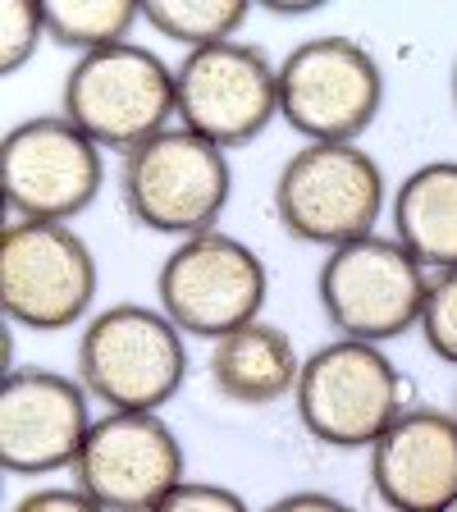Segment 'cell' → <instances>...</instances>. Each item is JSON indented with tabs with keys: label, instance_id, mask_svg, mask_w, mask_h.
Segmentation results:
<instances>
[{
	"label": "cell",
	"instance_id": "obj_1",
	"mask_svg": "<svg viewBox=\"0 0 457 512\" xmlns=\"http://www.w3.org/2000/svg\"><path fill=\"white\" fill-rule=\"evenodd\" d=\"M394 183L362 142H302L279 165L270 211L293 243L334 252L380 234Z\"/></svg>",
	"mask_w": 457,
	"mask_h": 512
},
{
	"label": "cell",
	"instance_id": "obj_2",
	"mask_svg": "<svg viewBox=\"0 0 457 512\" xmlns=\"http://www.w3.org/2000/svg\"><path fill=\"white\" fill-rule=\"evenodd\" d=\"M188 334L156 302H110L78 330L74 375L101 412H165L188 384Z\"/></svg>",
	"mask_w": 457,
	"mask_h": 512
},
{
	"label": "cell",
	"instance_id": "obj_3",
	"mask_svg": "<svg viewBox=\"0 0 457 512\" xmlns=\"http://www.w3.org/2000/svg\"><path fill=\"white\" fill-rule=\"evenodd\" d=\"M412 380L389 348L330 339L302 357L293 412L307 439L339 453H371V444L412 407Z\"/></svg>",
	"mask_w": 457,
	"mask_h": 512
},
{
	"label": "cell",
	"instance_id": "obj_4",
	"mask_svg": "<svg viewBox=\"0 0 457 512\" xmlns=\"http://www.w3.org/2000/svg\"><path fill=\"white\" fill-rule=\"evenodd\" d=\"M115 188L138 229L183 243L220 229L234 197V165L224 147L174 124L119 156Z\"/></svg>",
	"mask_w": 457,
	"mask_h": 512
},
{
	"label": "cell",
	"instance_id": "obj_5",
	"mask_svg": "<svg viewBox=\"0 0 457 512\" xmlns=\"http://www.w3.org/2000/svg\"><path fill=\"white\" fill-rule=\"evenodd\" d=\"M430 270L398 243L394 234H371L320 256L316 307L334 339L389 343L416 334L430 298Z\"/></svg>",
	"mask_w": 457,
	"mask_h": 512
},
{
	"label": "cell",
	"instance_id": "obj_6",
	"mask_svg": "<svg viewBox=\"0 0 457 512\" xmlns=\"http://www.w3.org/2000/svg\"><path fill=\"white\" fill-rule=\"evenodd\" d=\"M101 261L74 224L5 220L0 229V311L28 334L83 330L96 316Z\"/></svg>",
	"mask_w": 457,
	"mask_h": 512
},
{
	"label": "cell",
	"instance_id": "obj_7",
	"mask_svg": "<svg viewBox=\"0 0 457 512\" xmlns=\"http://www.w3.org/2000/svg\"><path fill=\"white\" fill-rule=\"evenodd\" d=\"M60 115L101 151L128 156L133 147L179 124L174 64H165L142 42L83 55L69 64L60 83Z\"/></svg>",
	"mask_w": 457,
	"mask_h": 512
},
{
	"label": "cell",
	"instance_id": "obj_8",
	"mask_svg": "<svg viewBox=\"0 0 457 512\" xmlns=\"http://www.w3.org/2000/svg\"><path fill=\"white\" fill-rule=\"evenodd\" d=\"M384 96V64L343 32L307 37L279 60V119L302 142H362Z\"/></svg>",
	"mask_w": 457,
	"mask_h": 512
},
{
	"label": "cell",
	"instance_id": "obj_9",
	"mask_svg": "<svg viewBox=\"0 0 457 512\" xmlns=\"http://www.w3.org/2000/svg\"><path fill=\"white\" fill-rule=\"evenodd\" d=\"M270 270L252 243L229 229L183 238L156 266V307L188 339L220 343L224 334L266 320Z\"/></svg>",
	"mask_w": 457,
	"mask_h": 512
},
{
	"label": "cell",
	"instance_id": "obj_10",
	"mask_svg": "<svg viewBox=\"0 0 457 512\" xmlns=\"http://www.w3.org/2000/svg\"><path fill=\"white\" fill-rule=\"evenodd\" d=\"M106 188V151L69 119L32 115L0 142V192L10 220L74 224Z\"/></svg>",
	"mask_w": 457,
	"mask_h": 512
},
{
	"label": "cell",
	"instance_id": "obj_11",
	"mask_svg": "<svg viewBox=\"0 0 457 512\" xmlns=\"http://www.w3.org/2000/svg\"><path fill=\"white\" fill-rule=\"evenodd\" d=\"M174 101L179 128L224 151L252 147L279 119V60L247 37L192 51L174 64Z\"/></svg>",
	"mask_w": 457,
	"mask_h": 512
},
{
	"label": "cell",
	"instance_id": "obj_12",
	"mask_svg": "<svg viewBox=\"0 0 457 512\" xmlns=\"http://www.w3.org/2000/svg\"><path fill=\"white\" fill-rule=\"evenodd\" d=\"M69 476L106 512H156L188 480V448L165 412H101Z\"/></svg>",
	"mask_w": 457,
	"mask_h": 512
},
{
	"label": "cell",
	"instance_id": "obj_13",
	"mask_svg": "<svg viewBox=\"0 0 457 512\" xmlns=\"http://www.w3.org/2000/svg\"><path fill=\"white\" fill-rule=\"evenodd\" d=\"M92 426L96 403L78 375L28 362L0 380V467L10 476L74 471Z\"/></svg>",
	"mask_w": 457,
	"mask_h": 512
},
{
	"label": "cell",
	"instance_id": "obj_14",
	"mask_svg": "<svg viewBox=\"0 0 457 512\" xmlns=\"http://www.w3.org/2000/svg\"><path fill=\"white\" fill-rule=\"evenodd\" d=\"M366 485L384 512H448L457 503V412L412 403L366 453Z\"/></svg>",
	"mask_w": 457,
	"mask_h": 512
},
{
	"label": "cell",
	"instance_id": "obj_15",
	"mask_svg": "<svg viewBox=\"0 0 457 512\" xmlns=\"http://www.w3.org/2000/svg\"><path fill=\"white\" fill-rule=\"evenodd\" d=\"M211 389L229 407H275L293 403L302 375V352L275 320H252L243 330L211 343Z\"/></svg>",
	"mask_w": 457,
	"mask_h": 512
},
{
	"label": "cell",
	"instance_id": "obj_16",
	"mask_svg": "<svg viewBox=\"0 0 457 512\" xmlns=\"http://www.w3.org/2000/svg\"><path fill=\"white\" fill-rule=\"evenodd\" d=\"M389 234L430 270H457V160H421L394 183Z\"/></svg>",
	"mask_w": 457,
	"mask_h": 512
},
{
	"label": "cell",
	"instance_id": "obj_17",
	"mask_svg": "<svg viewBox=\"0 0 457 512\" xmlns=\"http://www.w3.org/2000/svg\"><path fill=\"white\" fill-rule=\"evenodd\" d=\"M138 28H142V0H51L46 5L51 46L74 51V60L138 42L133 37Z\"/></svg>",
	"mask_w": 457,
	"mask_h": 512
},
{
	"label": "cell",
	"instance_id": "obj_18",
	"mask_svg": "<svg viewBox=\"0 0 457 512\" xmlns=\"http://www.w3.org/2000/svg\"><path fill=\"white\" fill-rule=\"evenodd\" d=\"M252 19L247 0H142V28L183 46V55L238 42Z\"/></svg>",
	"mask_w": 457,
	"mask_h": 512
},
{
	"label": "cell",
	"instance_id": "obj_19",
	"mask_svg": "<svg viewBox=\"0 0 457 512\" xmlns=\"http://www.w3.org/2000/svg\"><path fill=\"white\" fill-rule=\"evenodd\" d=\"M46 42H51L46 5H37V0H5V10H0V74L14 78L19 69H28Z\"/></svg>",
	"mask_w": 457,
	"mask_h": 512
},
{
	"label": "cell",
	"instance_id": "obj_20",
	"mask_svg": "<svg viewBox=\"0 0 457 512\" xmlns=\"http://www.w3.org/2000/svg\"><path fill=\"white\" fill-rule=\"evenodd\" d=\"M416 334H421V343H426L435 362L457 371V270H444V275L430 279V298Z\"/></svg>",
	"mask_w": 457,
	"mask_h": 512
},
{
	"label": "cell",
	"instance_id": "obj_21",
	"mask_svg": "<svg viewBox=\"0 0 457 512\" xmlns=\"http://www.w3.org/2000/svg\"><path fill=\"white\" fill-rule=\"evenodd\" d=\"M156 512H256V508L234 490V485H220V480H192L188 476Z\"/></svg>",
	"mask_w": 457,
	"mask_h": 512
},
{
	"label": "cell",
	"instance_id": "obj_22",
	"mask_svg": "<svg viewBox=\"0 0 457 512\" xmlns=\"http://www.w3.org/2000/svg\"><path fill=\"white\" fill-rule=\"evenodd\" d=\"M10 512H106V508L78 485H37Z\"/></svg>",
	"mask_w": 457,
	"mask_h": 512
},
{
	"label": "cell",
	"instance_id": "obj_23",
	"mask_svg": "<svg viewBox=\"0 0 457 512\" xmlns=\"http://www.w3.org/2000/svg\"><path fill=\"white\" fill-rule=\"evenodd\" d=\"M261 512H357V508L330 490H288L279 499H270Z\"/></svg>",
	"mask_w": 457,
	"mask_h": 512
},
{
	"label": "cell",
	"instance_id": "obj_24",
	"mask_svg": "<svg viewBox=\"0 0 457 512\" xmlns=\"http://www.w3.org/2000/svg\"><path fill=\"white\" fill-rule=\"evenodd\" d=\"M448 96H453V110H457V60H453V74H448Z\"/></svg>",
	"mask_w": 457,
	"mask_h": 512
},
{
	"label": "cell",
	"instance_id": "obj_25",
	"mask_svg": "<svg viewBox=\"0 0 457 512\" xmlns=\"http://www.w3.org/2000/svg\"><path fill=\"white\" fill-rule=\"evenodd\" d=\"M453 412H457V398H453Z\"/></svg>",
	"mask_w": 457,
	"mask_h": 512
}]
</instances>
